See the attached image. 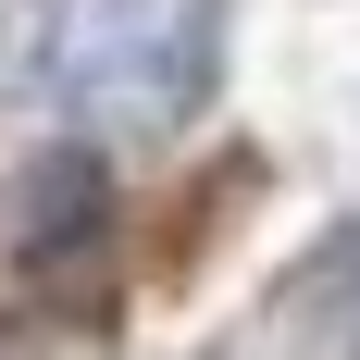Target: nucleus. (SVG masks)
<instances>
[{
  "label": "nucleus",
  "instance_id": "nucleus-1",
  "mask_svg": "<svg viewBox=\"0 0 360 360\" xmlns=\"http://www.w3.org/2000/svg\"><path fill=\"white\" fill-rule=\"evenodd\" d=\"M212 63V0H37V87L87 124H174Z\"/></svg>",
  "mask_w": 360,
  "mask_h": 360
},
{
  "label": "nucleus",
  "instance_id": "nucleus-2",
  "mask_svg": "<svg viewBox=\"0 0 360 360\" xmlns=\"http://www.w3.org/2000/svg\"><path fill=\"white\" fill-rule=\"evenodd\" d=\"M348 348H360V286H348Z\"/></svg>",
  "mask_w": 360,
  "mask_h": 360
}]
</instances>
